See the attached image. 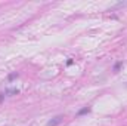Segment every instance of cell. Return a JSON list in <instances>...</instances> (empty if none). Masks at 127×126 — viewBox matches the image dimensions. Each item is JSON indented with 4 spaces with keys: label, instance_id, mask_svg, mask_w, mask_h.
Wrapping results in <instances>:
<instances>
[{
    "label": "cell",
    "instance_id": "277c9868",
    "mask_svg": "<svg viewBox=\"0 0 127 126\" xmlns=\"http://www.w3.org/2000/svg\"><path fill=\"white\" fill-rule=\"evenodd\" d=\"M120 65H121V63L115 64V67H114V70H115V71H117V70H118V68H120Z\"/></svg>",
    "mask_w": 127,
    "mask_h": 126
},
{
    "label": "cell",
    "instance_id": "6da1fadb",
    "mask_svg": "<svg viewBox=\"0 0 127 126\" xmlns=\"http://www.w3.org/2000/svg\"><path fill=\"white\" fill-rule=\"evenodd\" d=\"M61 122H62V116H56V117H53L52 120L47 122V126H58Z\"/></svg>",
    "mask_w": 127,
    "mask_h": 126
},
{
    "label": "cell",
    "instance_id": "7a4b0ae2",
    "mask_svg": "<svg viewBox=\"0 0 127 126\" xmlns=\"http://www.w3.org/2000/svg\"><path fill=\"white\" fill-rule=\"evenodd\" d=\"M90 111V107H84V108H81L80 111H78V116H83V114H86V113H89Z\"/></svg>",
    "mask_w": 127,
    "mask_h": 126
},
{
    "label": "cell",
    "instance_id": "3957f363",
    "mask_svg": "<svg viewBox=\"0 0 127 126\" xmlns=\"http://www.w3.org/2000/svg\"><path fill=\"white\" fill-rule=\"evenodd\" d=\"M15 77H18V73H13V74H10V76H9V80H13Z\"/></svg>",
    "mask_w": 127,
    "mask_h": 126
}]
</instances>
